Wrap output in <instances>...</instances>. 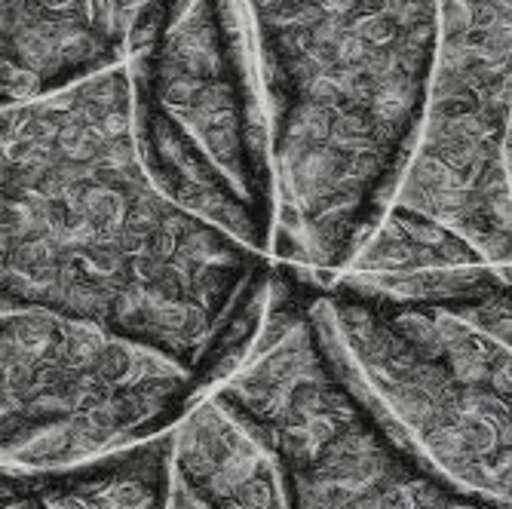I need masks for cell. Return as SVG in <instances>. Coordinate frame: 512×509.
I'll return each mask as SVG.
<instances>
[{
    "mask_svg": "<svg viewBox=\"0 0 512 509\" xmlns=\"http://www.w3.org/2000/svg\"><path fill=\"white\" fill-rule=\"evenodd\" d=\"M166 460L206 509H295L289 460L224 390L184 414L166 439Z\"/></svg>",
    "mask_w": 512,
    "mask_h": 509,
    "instance_id": "9c48e42d",
    "label": "cell"
},
{
    "mask_svg": "<svg viewBox=\"0 0 512 509\" xmlns=\"http://www.w3.org/2000/svg\"><path fill=\"white\" fill-rule=\"evenodd\" d=\"M218 390L289 460L295 509H503L439 485L371 424L319 341L310 298L279 313L267 344Z\"/></svg>",
    "mask_w": 512,
    "mask_h": 509,
    "instance_id": "52a82bcc",
    "label": "cell"
},
{
    "mask_svg": "<svg viewBox=\"0 0 512 509\" xmlns=\"http://www.w3.org/2000/svg\"><path fill=\"white\" fill-rule=\"evenodd\" d=\"M512 0H442L421 132L390 212L421 218L488 267H512Z\"/></svg>",
    "mask_w": 512,
    "mask_h": 509,
    "instance_id": "8992f818",
    "label": "cell"
},
{
    "mask_svg": "<svg viewBox=\"0 0 512 509\" xmlns=\"http://www.w3.org/2000/svg\"><path fill=\"white\" fill-rule=\"evenodd\" d=\"M276 178L273 264L322 286L375 234L424 123L442 0H240Z\"/></svg>",
    "mask_w": 512,
    "mask_h": 509,
    "instance_id": "7a4b0ae2",
    "label": "cell"
},
{
    "mask_svg": "<svg viewBox=\"0 0 512 509\" xmlns=\"http://www.w3.org/2000/svg\"><path fill=\"white\" fill-rule=\"evenodd\" d=\"M0 467L71 473L169 436L209 390L191 365L92 319L0 301Z\"/></svg>",
    "mask_w": 512,
    "mask_h": 509,
    "instance_id": "5b68a950",
    "label": "cell"
},
{
    "mask_svg": "<svg viewBox=\"0 0 512 509\" xmlns=\"http://www.w3.org/2000/svg\"><path fill=\"white\" fill-rule=\"evenodd\" d=\"M237 4L194 0L188 19L135 46L138 151L172 203L273 261L270 120Z\"/></svg>",
    "mask_w": 512,
    "mask_h": 509,
    "instance_id": "277c9868",
    "label": "cell"
},
{
    "mask_svg": "<svg viewBox=\"0 0 512 509\" xmlns=\"http://www.w3.org/2000/svg\"><path fill=\"white\" fill-rule=\"evenodd\" d=\"M166 439L34 482L50 509H163Z\"/></svg>",
    "mask_w": 512,
    "mask_h": 509,
    "instance_id": "30bf717a",
    "label": "cell"
},
{
    "mask_svg": "<svg viewBox=\"0 0 512 509\" xmlns=\"http://www.w3.org/2000/svg\"><path fill=\"white\" fill-rule=\"evenodd\" d=\"M310 319L344 387L417 470L512 509V286L445 304L313 286Z\"/></svg>",
    "mask_w": 512,
    "mask_h": 509,
    "instance_id": "3957f363",
    "label": "cell"
},
{
    "mask_svg": "<svg viewBox=\"0 0 512 509\" xmlns=\"http://www.w3.org/2000/svg\"><path fill=\"white\" fill-rule=\"evenodd\" d=\"M0 301L92 319L224 387L261 350L276 264L172 203L126 62L4 108Z\"/></svg>",
    "mask_w": 512,
    "mask_h": 509,
    "instance_id": "6da1fadb",
    "label": "cell"
},
{
    "mask_svg": "<svg viewBox=\"0 0 512 509\" xmlns=\"http://www.w3.org/2000/svg\"><path fill=\"white\" fill-rule=\"evenodd\" d=\"M0 509H50L40 485L34 479H10L0 485Z\"/></svg>",
    "mask_w": 512,
    "mask_h": 509,
    "instance_id": "8fae6325",
    "label": "cell"
},
{
    "mask_svg": "<svg viewBox=\"0 0 512 509\" xmlns=\"http://www.w3.org/2000/svg\"><path fill=\"white\" fill-rule=\"evenodd\" d=\"M145 0H4V108L123 62Z\"/></svg>",
    "mask_w": 512,
    "mask_h": 509,
    "instance_id": "ba28073f",
    "label": "cell"
}]
</instances>
